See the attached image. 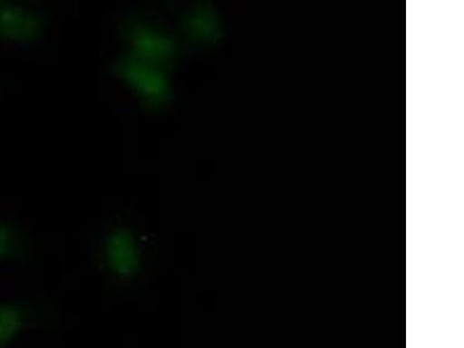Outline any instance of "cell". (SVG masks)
Masks as SVG:
<instances>
[{
	"instance_id": "cell-1",
	"label": "cell",
	"mask_w": 464,
	"mask_h": 348,
	"mask_svg": "<svg viewBox=\"0 0 464 348\" xmlns=\"http://www.w3.org/2000/svg\"><path fill=\"white\" fill-rule=\"evenodd\" d=\"M114 72L120 80L150 105H165L171 99V85L160 66L128 55L116 62Z\"/></svg>"
},
{
	"instance_id": "cell-2",
	"label": "cell",
	"mask_w": 464,
	"mask_h": 348,
	"mask_svg": "<svg viewBox=\"0 0 464 348\" xmlns=\"http://www.w3.org/2000/svg\"><path fill=\"white\" fill-rule=\"evenodd\" d=\"M130 56L145 63L160 66L171 62L177 53V44L171 37L142 24H132L127 32Z\"/></svg>"
},
{
	"instance_id": "cell-3",
	"label": "cell",
	"mask_w": 464,
	"mask_h": 348,
	"mask_svg": "<svg viewBox=\"0 0 464 348\" xmlns=\"http://www.w3.org/2000/svg\"><path fill=\"white\" fill-rule=\"evenodd\" d=\"M105 263L109 271L120 280H130L139 273L140 254L135 236L118 227L107 236Z\"/></svg>"
},
{
	"instance_id": "cell-4",
	"label": "cell",
	"mask_w": 464,
	"mask_h": 348,
	"mask_svg": "<svg viewBox=\"0 0 464 348\" xmlns=\"http://www.w3.org/2000/svg\"><path fill=\"white\" fill-rule=\"evenodd\" d=\"M43 20L28 8L0 2V37L12 43H29L43 32Z\"/></svg>"
},
{
	"instance_id": "cell-5",
	"label": "cell",
	"mask_w": 464,
	"mask_h": 348,
	"mask_svg": "<svg viewBox=\"0 0 464 348\" xmlns=\"http://www.w3.org/2000/svg\"><path fill=\"white\" fill-rule=\"evenodd\" d=\"M24 314L19 308L11 304H0V346L14 341L24 326Z\"/></svg>"
},
{
	"instance_id": "cell-6",
	"label": "cell",
	"mask_w": 464,
	"mask_h": 348,
	"mask_svg": "<svg viewBox=\"0 0 464 348\" xmlns=\"http://www.w3.org/2000/svg\"><path fill=\"white\" fill-rule=\"evenodd\" d=\"M15 237L11 227L0 222V259L11 254L14 247Z\"/></svg>"
}]
</instances>
